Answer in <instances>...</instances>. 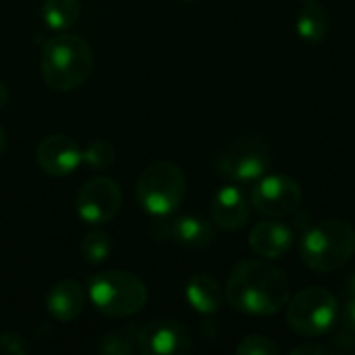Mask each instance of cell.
<instances>
[{"label": "cell", "mask_w": 355, "mask_h": 355, "mask_svg": "<svg viewBox=\"0 0 355 355\" xmlns=\"http://www.w3.org/2000/svg\"><path fill=\"white\" fill-rule=\"evenodd\" d=\"M225 300L243 314L270 316L281 312L291 300V283L281 268L268 262L243 260L229 275Z\"/></svg>", "instance_id": "cell-1"}, {"label": "cell", "mask_w": 355, "mask_h": 355, "mask_svg": "<svg viewBox=\"0 0 355 355\" xmlns=\"http://www.w3.org/2000/svg\"><path fill=\"white\" fill-rule=\"evenodd\" d=\"M42 77L56 92H73L83 85L94 71V50L87 40L60 33L42 46Z\"/></svg>", "instance_id": "cell-2"}, {"label": "cell", "mask_w": 355, "mask_h": 355, "mask_svg": "<svg viewBox=\"0 0 355 355\" xmlns=\"http://www.w3.org/2000/svg\"><path fill=\"white\" fill-rule=\"evenodd\" d=\"M355 254V229L345 220H322L302 237V260L314 272H335Z\"/></svg>", "instance_id": "cell-3"}, {"label": "cell", "mask_w": 355, "mask_h": 355, "mask_svg": "<svg viewBox=\"0 0 355 355\" xmlns=\"http://www.w3.org/2000/svg\"><path fill=\"white\" fill-rule=\"evenodd\" d=\"M87 295L94 308L108 318H127L144 310L146 283L127 270H106L89 279Z\"/></svg>", "instance_id": "cell-4"}, {"label": "cell", "mask_w": 355, "mask_h": 355, "mask_svg": "<svg viewBox=\"0 0 355 355\" xmlns=\"http://www.w3.org/2000/svg\"><path fill=\"white\" fill-rule=\"evenodd\" d=\"M187 191V179L181 166L168 160L152 162L137 181V204L146 214L164 218L179 210Z\"/></svg>", "instance_id": "cell-5"}, {"label": "cell", "mask_w": 355, "mask_h": 355, "mask_svg": "<svg viewBox=\"0 0 355 355\" xmlns=\"http://www.w3.org/2000/svg\"><path fill=\"white\" fill-rule=\"evenodd\" d=\"M339 316L337 297L324 287H308L287 302V324L300 337L316 339L333 331Z\"/></svg>", "instance_id": "cell-6"}, {"label": "cell", "mask_w": 355, "mask_h": 355, "mask_svg": "<svg viewBox=\"0 0 355 355\" xmlns=\"http://www.w3.org/2000/svg\"><path fill=\"white\" fill-rule=\"evenodd\" d=\"M214 166L231 181H258L270 166V150L262 139L256 137L237 139L216 156Z\"/></svg>", "instance_id": "cell-7"}, {"label": "cell", "mask_w": 355, "mask_h": 355, "mask_svg": "<svg viewBox=\"0 0 355 355\" xmlns=\"http://www.w3.org/2000/svg\"><path fill=\"white\" fill-rule=\"evenodd\" d=\"M123 204V193L116 181L110 177H94L77 193L75 208L83 223L92 227H100L110 223Z\"/></svg>", "instance_id": "cell-8"}, {"label": "cell", "mask_w": 355, "mask_h": 355, "mask_svg": "<svg viewBox=\"0 0 355 355\" xmlns=\"http://www.w3.org/2000/svg\"><path fill=\"white\" fill-rule=\"evenodd\" d=\"M302 200V185L287 175H264L252 189V206L270 218L293 214Z\"/></svg>", "instance_id": "cell-9"}, {"label": "cell", "mask_w": 355, "mask_h": 355, "mask_svg": "<svg viewBox=\"0 0 355 355\" xmlns=\"http://www.w3.org/2000/svg\"><path fill=\"white\" fill-rule=\"evenodd\" d=\"M141 355H181L191 352V337L187 329L173 318L152 320L139 329Z\"/></svg>", "instance_id": "cell-10"}, {"label": "cell", "mask_w": 355, "mask_h": 355, "mask_svg": "<svg viewBox=\"0 0 355 355\" xmlns=\"http://www.w3.org/2000/svg\"><path fill=\"white\" fill-rule=\"evenodd\" d=\"M35 160L50 177H67L83 162L79 144L64 133L46 135L35 148Z\"/></svg>", "instance_id": "cell-11"}, {"label": "cell", "mask_w": 355, "mask_h": 355, "mask_svg": "<svg viewBox=\"0 0 355 355\" xmlns=\"http://www.w3.org/2000/svg\"><path fill=\"white\" fill-rule=\"evenodd\" d=\"M212 220L225 229V231H239L248 225L252 206L245 198V193L235 185L220 187L212 198Z\"/></svg>", "instance_id": "cell-12"}, {"label": "cell", "mask_w": 355, "mask_h": 355, "mask_svg": "<svg viewBox=\"0 0 355 355\" xmlns=\"http://www.w3.org/2000/svg\"><path fill=\"white\" fill-rule=\"evenodd\" d=\"M293 229L279 220H262L250 233V248L258 258L277 260L293 248Z\"/></svg>", "instance_id": "cell-13"}, {"label": "cell", "mask_w": 355, "mask_h": 355, "mask_svg": "<svg viewBox=\"0 0 355 355\" xmlns=\"http://www.w3.org/2000/svg\"><path fill=\"white\" fill-rule=\"evenodd\" d=\"M83 304H85L83 287L73 279L58 281L46 295V310L58 322L75 320L81 314Z\"/></svg>", "instance_id": "cell-14"}, {"label": "cell", "mask_w": 355, "mask_h": 355, "mask_svg": "<svg viewBox=\"0 0 355 355\" xmlns=\"http://www.w3.org/2000/svg\"><path fill=\"white\" fill-rule=\"evenodd\" d=\"M185 300L198 314L208 316L220 310L225 302V289L214 277L206 272H198L185 285Z\"/></svg>", "instance_id": "cell-15"}, {"label": "cell", "mask_w": 355, "mask_h": 355, "mask_svg": "<svg viewBox=\"0 0 355 355\" xmlns=\"http://www.w3.org/2000/svg\"><path fill=\"white\" fill-rule=\"evenodd\" d=\"M164 235L183 248L196 250V248L208 245L214 237V231L208 220L187 214V216H179L175 220H168L164 225Z\"/></svg>", "instance_id": "cell-16"}, {"label": "cell", "mask_w": 355, "mask_h": 355, "mask_svg": "<svg viewBox=\"0 0 355 355\" xmlns=\"http://www.w3.org/2000/svg\"><path fill=\"white\" fill-rule=\"evenodd\" d=\"M306 6L300 10L297 19H295V29L297 35L304 42L310 44H318L324 40L327 31H329V12L324 10V6L316 2H304Z\"/></svg>", "instance_id": "cell-17"}, {"label": "cell", "mask_w": 355, "mask_h": 355, "mask_svg": "<svg viewBox=\"0 0 355 355\" xmlns=\"http://www.w3.org/2000/svg\"><path fill=\"white\" fill-rule=\"evenodd\" d=\"M81 12L79 0H44L42 4V19L46 27L54 31H64L77 23Z\"/></svg>", "instance_id": "cell-18"}, {"label": "cell", "mask_w": 355, "mask_h": 355, "mask_svg": "<svg viewBox=\"0 0 355 355\" xmlns=\"http://www.w3.org/2000/svg\"><path fill=\"white\" fill-rule=\"evenodd\" d=\"M139 329L133 324L119 327L116 331L108 333L104 341L98 345L100 354L108 355H133L139 354Z\"/></svg>", "instance_id": "cell-19"}, {"label": "cell", "mask_w": 355, "mask_h": 355, "mask_svg": "<svg viewBox=\"0 0 355 355\" xmlns=\"http://www.w3.org/2000/svg\"><path fill=\"white\" fill-rule=\"evenodd\" d=\"M114 158H116V152L112 144L106 139H94L81 150V160L89 168H96V171H106L108 166H112Z\"/></svg>", "instance_id": "cell-20"}, {"label": "cell", "mask_w": 355, "mask_h": 355, "mask_svg": "<svg viewBox=\"0 0 355 355\" xmlns=\"http://www.w3.org/2000/svg\"><path fill=\"white\" fill-rule=\"evenodd\" d=\"M112 252V241L104 231H89L81 239V254L89 264H102Z\"/></svg>", "instance_id": "cell-21"}, {"label": "cell", "mask_w": 355, "mask_h": 355, "mask_svg": "<svg viewBox=\"0 0 355 355\" xmlns=\"http://www.w3.org/2000/svg\"><path fill=\"white\" fill-rule=\"evenodd\" d=\"M235 352L239 355H277L281 349L266 335H250L235 347Z\"/></svg>", "instance_id": "cell-22"}, {"label": "cell", "mask_w": 355, "mask_h": 355, "mask_svg": "<svg viewBox=\"0 0 355 355\" xmlns=\"http://www.w3.org/2000/svg\"><path fill=\"white\" fill-rule=\"evenodd\" d=\"M27 352H29V347H27V341L23 339V335H19L17 331L0 333V354L25 355Z\"/></svg>", "instance_id": "cell-23"}, {"label": "cell", "mask_w": 355, "mask_h": 355, "mask_svg": "<svg viewBox=\"0 0 355 355\" xmlns=\"http://www.w3.org/2000/svg\"><path fill=\"white\" fill-rule=\"evenodd\" d=\"M337 324H339L343 331H352V333H355V297H347V302H345L343 306H339Z\"/></svg>", "instance_id": "cell-24"}, {"label": "cell", "mask_w": 355, "mask_h": 355, "mask_svg": "<svg viewBox=\"0 0 355 355\" xmlns=\"http://www.w3.org/2000/svg\"><path fill=\"white\" fill-rule=\"evenodd\" d=\"M333 352L335 354H355V333L352 331H341L333 339Z\"/></svg>", "instance_id": "cell-25"}, {"label": "cell", "mask_w": 355, "mask_h": 355, "mask_svg": "<svg viewBox=\"0 0 355 355\" xmlns=\"http://www.w3.org/2000/svg\"><path fill=\"white\" fill-rule=\"evenodd\" d=\"M333 347H327L322 343H304L291 349V355H333Z\"/></svg>", "instance_id": "cell-26"}, {"label": "cell", "mask_w": 355, "mask_h": 355, "mask_svg": "<svg viewBox=\"0 0 355 355\" xmlns=\"http://www.w3.org/2000/svg\"><path fill=\"white\" fill-rule=\"evenodd\" d=\"M343 289H345V295H347V297H355V272H352V275L345 279Z\"/></svg>", "instance_id": "cell-27"}, {"label": "cell", "mask_w": 355, "mask_h": 355, "mask_svg": "<svg viewBox=\"0 0 355 355\" xmlns=\"http://www.w3.org/2000/svg\"><path fill=\"white\" fill-rule=\"evenodd\" d=\"M6 102H8V87L0 81V110L6 106Z\"/></svg>", "instance_id": "cell-28"}, {"label": "cell", "mask_w": 355, "mask_h": 355, "mask_svg": "<svg viewBox=\"0 0 355 355\" xmlns=\"http://www.w3.org/2000/svg\"><path fill=\"white\" fill-rule=\"evenodd\" d=\"M4 146H6V137H4V129L0 127V154L4 152Z\"/></svg>", "instance_id": "cell-29"}, {"label": "cell", "mask_w": 355, "mask_h": 355, "mask_svg": "<svg viewBox=\"0 0 355 355\" xmlns=\"http://www.w3.org/2000/svg\"><path fill=\"white\" fill-rule=\"evenodd\" d=\"M302 2H316V0H302Z\"/></svg>", "instance_id": "cell-30"}]
</instances>
